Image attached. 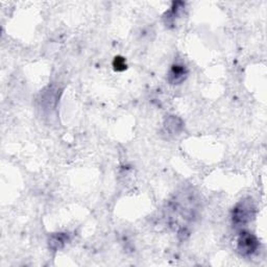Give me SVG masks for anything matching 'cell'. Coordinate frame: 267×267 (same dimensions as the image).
<instances>
[{
    "mask_svg": "<svg viewBox=\"0 0 267 267\" xmlns=\"http://www.w3.org/2000/svg\"><path fill=\"white\" fill-rule=\"evenodd\" d=\"M188 77V69L182 63H174L167 73V82L172 86L183 84Z\"/></svg>",
    "mask_w": 267,
    "mask_h": 267,
    "instance_id": "cell-3",
    "label": "cell"
},
{
    "mask_svg": "<svg viewBox=\"0 0 267 267\" xmlns=\"http://www.w3.org/2000/svg\"><path fill=\"white\" fill-rule=\"evenodd\" d=\"M70 241L69 233H53L48 238V247L52 252H58Z\"/></svg>",
    "mask_w": 267,
    "mask_h": 267,
    "instance_id": "cell-4",
    "label": "cell"
},
{
    "mask_svg": "<svg viewBox=\"0 0 267 267\" xmlns=\"http://www.w3.org/2000/svg\"><path fill=\"white\" fill-rule=\"evenodd\" d=\"M164 129L169 135H179L184 129V122L180 117L170 115L164 120Z\"/></svg>",
    "mask_w": 267,
    "mask_h": 267,
    "instance_id": "cell-6",
    "label": "cell"
},
{
    "mask_svg": "<svg viewBox=\"0 0 267 267\" xmlns=\"http://www.w3.org/2000/svg\"><path fill=\"white\" fill-rule=\"evenodd\" d=\"M184 8H185L184 3L177 2V3L172 4V7L170 8V10H168L164 15V22L167 27H171L175 25V22L180 18L182 10Z\"/></svg>",
    "mask_w": 267,
    "mask_h": 267,
    "instance_id": "cell-5",
    "label": "cell"
},
{
    "mask_svg": "<svg viewBox=\"0 0 267 267\" xmlns=\"http://www.w3.org/2000/svg\"><path fill=\"white\" fill-rule=\"evenodd\" d=\"M260 247L259 239L256 235L247 231H242L237 239V251L243 257L255 255Z\"/></svg>",
    "mask_w": 267,
    "mask_h": 267,
    "instance_id": "cell-2",
    "label": "cell"
},
{
    "mask_svg": "<svg viewBox=\"0 0 267 267\" xmlns=\"http://www.w3.org/2000/svg\"><path fill=\"white\" fill-rule=\"evenodd\" d=\"M113 67L116 71H123L127 69V63L126 59L122 57H116L113 62Z\"/></svg>",
    "mask_w": 267,
    "mask_h": 267,
    "instance_id": "cell-7",
    "label": "cell"
},
{
    "mask_svg": "<svg viewBox=\"0 0 267 267\" xmlns=\"http://www.w3.org/2000/svg\"><path fill=\"white\" fill-rule=\"evenodd\" d=\"M256 205L250 198L241 200L232 210V223L237 228H242L251 223L256 216Z\"/></svg>",
    "mask_w": 267,
    "mask_h": 267,
    "instance_id": "cell-1",
    "label": "cell"
}]
</instances>
